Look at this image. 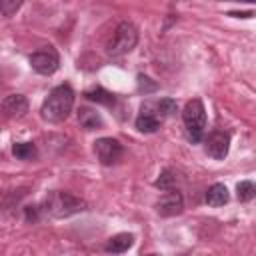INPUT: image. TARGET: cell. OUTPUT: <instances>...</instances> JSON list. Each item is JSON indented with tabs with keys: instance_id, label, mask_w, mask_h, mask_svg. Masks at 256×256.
<instances>
[{
	"instance_id": "obj_1",
	"label": "cell",
	"mask_w": 256,
	"mask_h": 256,
	"mask_svg": "<svg viewBox=\"0 0 256 256\" xmlns=\"http://www.w3.org/2000/svg\"><path fill=\"white\" fill-rule=\"evenodd\" d=\"M72 106H74V90L68 84H60L46 96V100L42 102L40 114L46 122L58 124L68 118V114L72 112Z\"/></svg>"
},
{
	"instance_id": "obj_2",
	"label": "cell",
	"mask_w": 256,
	"mask_h": 256,
	"mask_svg": "<svg viewBox=\"0 0 256 256\" xmlns=\"http://www.w3.org/2000/svg\"><path fill=\"white\" fill-rule=\"evenodd\" d=\"M44 210L52 216V218H68L72 214L84 212L86 210V202L70 192H62V190H54L46 196L44 200Z\"/></svg>"
},
{
	"instance_id": "obj_3",
	"label": "cell",
	"mask_w": 256,
	"mask_h": 256,
	"mask_svg": "<svg viewBox=\"0 0 256 256\" xmlns=\"http://www.w3.org/2000/svg\"><path fill=\"white\" fill-rule=\"evenodd\" d=\"M182 122L186 126L188 140L194 144L200 142L204 136V128H206V108L200 98L186 102V106L182 110Z\"/></svg>"
},
{
	"instance_id": "obj_4",
	"label": "cell",
	"mask_w": 256,
	"mask_h": 256,
	"mask_svg": "<svg viewBox=\"0 0 256 256\" xmlns=\"http://www.w3.org/2000/svg\"><path fill=\"white\" fill-rule=\"evenodd\" d=\"M136 42H138V30H136V26H134L132 22L124 20V22H120V24L116 26L112 38L108 40L106 52H108L112 58H116V56L128 54V52L136 46Z\"/></svg>"
},
{
	"instance_id": "obj_5",
	"label": "cell",
	"mask_w": 256,
	"mask_h": 256,
	"mask_svg": "<svg viewBox=\"0 0 256 256\" xmlns=\"http://www.w3.org/2000/svg\"><path fill=\"white\" fill-rule=\"evenodd\" d=\"M30 66L34 72L42 74V76H50L58 70L60 66V56L54 48H44V50H36L30 54Z\"/></svg>"
},
{
	"instance_id": "obj_6",
	"label": "cell",
	"mask_w": 256,
	"mask_h": 256,
	"mask_svg": "<svg viewBox=\"0 0 256 256\" xmlns=\"http://www.w3.org/2000/svg\"><path fill=\"white\" fill-rule=\"evenodd\" d=\"M94 154H96V158L100 160V164H104V166H112V164H116L120 158H122V154H124V146L120 144V140H116V138H98L96 142H94Z\"/></svg>"
},
{
	"instance_id": "obj_7",
	"label": "cell",
	"mask_w": 256,
	"mask_h": 256,
	"mask_svg": "<svg viewBox=\"0 0 256 256\" xmlns=\"http://www.w3.org/2000/svg\"><path fill=\"white\" fill-rule=\"evenodd\" d=\"M230 148V134L226 130H212L206 136V152L214 160H224Z\"/></svg>"
},
{
	"instance_id": "obj_8",
	"label": "cell",
	"mask_w": 256,
	"mask_h": 256,
	"mask_svg": "<svg viewBox=\"0 0 256 256\" xmlns=\"http://www.w3.org/2000/svg\"><path fill=\"white\" fill-rule=\"evenodd\" d=\"M184 210V198L178 190H166L156 202V212L160 216H176Z\"/></svg>"
},
{
	"instance_id": "obj_9",
	"label": "cell",
	"mask_w": 256,
	"mask_h": 256,
	"mask_svg": "<svg viewBox=\"0 0 256 256\" xmlns=\"http://www.w3.org/2000/svg\"><path fill=\"white\" fill-rule=\"evenodd\" d=\"M0 110H2V114L6 118H20V116H24L28 112V100L22 94H10V96H6L2 100Z\"/></svg>"
},
{
	"instance_id": "obj_10",
	"label": "cell",
	"mask_w": 256,
	"mask_h": 256,
	"mask_svg": "<svg viewBox=\"0 0 256 256\" xmlns=\"http://www.w3.org/2000/svg\"><path fill=\"white\" fill-rule=\"evenodd\" d=\"M136 128L140 132H144V134H152V132H156L160 128V118L156 116V112L150 110L148 104H144L140 108V114L136 116Z\"/></svg>"
},
{
	"instance_id": "obj_11",
	"label": "cell",
	"mask_w": 256,
	"mask_h": 256,
	"mask_svg": "<svg viewBox=\"0 0 256 256\" xmlns=\"http://www.w3.org/2000/svg\"><path fill=\"white\" fill-rule=\"evenodd\" d=\"M132 244H134V236L128 232H120V234H114L112 238H108V242L104 244V250L108 254H122L128 248H132Z\"/></svg>"
},
{
	"instance_id": "obj_12",
	"label": "cell",
	"mask_w": 256,
	"mask_h": 256,
	"mask_svg": "<svg viewBox=\"0 0 256 256\" xmlns=\"http://www.w3.org/2000/svg\"><path fill=\"white\" fill-rule=\"evenodd\" d=\"M78 122L84 130H98L102 128V116L94 110V108H88V106H82L78 110Z\"/></svg>"
},
{
	"instance_id": "obj_13",
	"label": "cell",
	"mask_w": 256,
	"mask_h": 256,
	"mask_svg": "<svg viewBox=\"0 0 256 256\" xmlns=\"http://www.w3.org/2000/svg\"><path fill=\"white\" fill-rule=\"evenodd\" d=\"M228 198H230V194H228V188L224 186V184H220V182H216V184H212L208 190H206V204L208 206H224L226 202H228Z\"/></svg>"
},
{
	"instance_id": "obj_14",
	"label": "cell",
	"mask_w": 256,
	"mask_h": 256,
	"mask_svg": "<svg viewBox=\"0 0 256 256\" xmlns=\"http://www.w3.org/2000/svg\"><path fill=\"white\" fill-rule=\"evenodd\" d=\"M84 96H86L88 100L98 102V104H104V106H114V102H116V96H114L112 92L104 90L102 86H96V88H92V90H86Z\"/></svg>"
},
{
	"instance_id": "obj_15",
	"label": "cell",
	"mask_w": 256,
	"mask_h": 256,
	"mask_svg": "<svg viewBox=\"0 0 256 256\" xmlns=\"http://www.w3.org/2000/svg\"><path fill=\"white\" fill-rule=\"evenodd\" d=\"M12 154L18 158V160H34L38 156V150L32 142H16L12 146Z\"/></svg>"
},
{
	"instance_id": "obj_16",
	"label": "cell",
	"mask_w": 256,
	"mask_h": 256,
	"mask_svg": "<svg viewBox=\"0 0 256 256\" xmlns=\"http://www.w3.org/2000/svg\"><path fill=\"white\" fill-rule=\"evenodd\" d=\"M154 108H156V116L162 120V118H168V116H174L176 112H178V104H176V100H172V98H162V100H158L156 104H154Z\"/></svg>"
},
{
	"instance_id": "obj_17",
	"label": "cell",
	"mask_w": 256,
	"mask_h": 256,
	"mask_svg": "<svg viewBox=\"0 0 256 256\" xmlns=\"http://www.w3.org/2000/svg\"><path fill=\"white\" fill-rule=\"evenodd\" d=\"M236 196H238L240 202H250V200L256 196V186H254V182H250V180L238 182V186H236Z\"/></svg>"
},
{
	"instance_id": "obj_18",
	"label": "cell",
	"mask_w": 256,
	"mask_h": 256,
	"mask_svg": "<svg viewBox=\"0 0 256 256\" xmlns=\"http://www.w3.org/2000/svg\"><path fill=\"white\" fill-rule=\"evenodd\" d=\"M174 184H176V174H174L170 168L162 170L160 176H158L156 182H154V186L160 188V190H174Z\"/></svg>"
},
{
	"instance_id": "obj_19",
	"label": "cell",
	"mask_w": 256,
	"mask_h": 256,
	"mask_svg": "<svg viewBox=\"0 0 256 256\" xmlns=\"http://www.w3.org/2000/svg\"><path fill=\"white\" fill-rule=\"evenodd\" d=\"M158 90V84L152 80V78H148V76H144V74H138V92H142V94H152V92H156Z\"/></svg>"
},
{
	"instance_id": "obj_20",
	"label": "cell",
	"mask_w": 256,
	"mask_h": 256,
	"mask_svg": "<svg viewBox=\"0 0 256 256\" xmlns=\"http://www.w3.org/2000/svg\"><path fill=\"white\" fill-rule=\"evenodd\" d=\"M22 6V0H0V12L4 16H12Z\"/></svg>"
},
{
	"instance_id": "obj_21",
	"label": "cell",
	"mask_w": 256,
	"mask_h": 256,
	"mask_svg": "<svg viewBox=\"0 0 256 256\" xmlns=\"http://www.w3.org/2000/svg\"><path fill=\"white\" fill-rule=\"evenodd\" d=\"M24 214H26V220L28 222H36L38 220V214H40V208L38 206H26L24 208Z\"/></svg>"
},
{
	"instance_id": "obj_22",
	"label": "cell",
	"mask_w": 256,
	"mask_h": 256,
	"mask_svg": "<svg viewBox=\"0 0 256 256\" xmlns=\"http://www.w3.org/2000/svg\"><path fill=\"white\" fill-rule=\"evenodd\" d=\"M230 16H240V18H250V16H254V10H248V12H230Z\"/></svg>"
},
{
	"instance_id": "obj_23",
	"label": "cell",
	"mask_w": 256,
	"mask_h": 256,
	"mask_svg": "<svg viewBox=\"0 0 256 256\" xmlns=\"http://www.w3.org/2000/svg\"><path fill=\"white\" fill-rule=\"evenodd\" d=\"M146 256H158V254H146Z\"/></svg>"
}]
</instances>
